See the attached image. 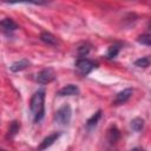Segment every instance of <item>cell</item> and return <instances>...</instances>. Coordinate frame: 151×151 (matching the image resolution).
I'll list each match as a JSON object with an SVG mask.
<instances>
[{
  "label": "cell",
  "instance_id": "obj_1",
  "mask_svg": "<svg viewBox=\"0 0 151 151\" xmlns=\"http://www.w3.org/2000/svg\"><path fill=\"white\" fill-rule=\"evenodd\" d=\"M29 107L34 123L41 122V119L45 116V90H38L32 96Z\"/></svg>",
  "mask_w": 151,
  "mask_h": 151
},
{
  "label": "cell",
  "instance_id": "obj_2",
  "mask_svg": "<svg viewBox=\"0 0 151 151\" xmlns=\"http://www.w3.org/2000/svg\"><path fill=\"white\" fill-rule=\"evenodd\" d=\"M71 116H72V111L70 105H64L55 112L54 119L60 125H67L71 120Z\"/></svg>",
  "mask_w": 151,
  "mask_h": 151
},
{
  "label": "cell",
  "instance_id": "obj_3",
  "mask_svg": "<svg viewBox=\"0 0 151 151\" xmlns=\"http://www.w3.org/2000/svg\"><path fill=\"white\" fill-rule=\"evenodd\" d=\"M97 67V64L93 63L90 59L86 58H80L76 61V68L83 74V76H87L88 73H91L94 68Z\"/></svg>",
  "mask_w": 151,
  "mask_h": 151
},
{
  "label": "cell",
  "instance_id": "obj_4",
  "mask_svg": "<svg viewBox=\"0 0 151 151\" xmlns=\"http://www.w3.org/2000/svg\"><path fill=\"white\" fill-rule=\"evenodd\" d=\"M54 78H55V73L52 68L41 70L40 72H38L35 74V81H38L39 84H48V83L53 81Z\"/></svg>",
  "mask_w": 151,
  "mask_h": 151
},
{
  "label": "cell",
  "instance_id": "obj_5",
  "mask_svg": "<svg viewBox=\"0 0 151 151\" xmlns=\"http://www.w3.org/2000/svg\"><path fill=\"white\" fill-rule=\"evenodd\" d=\"M132 93H133V90H132V88H125V90L120 91V92L116 96V98H114V101H113V103H114L116 105L124 104V103H126V101L131 98Z\"/></svg>",
  "mask_w": 151,
  "mask_h": 151
},
{
  "label": "cell",
  "instance_id": "obj_6",
  "mask_svg": "<svg viewBox=\"0 0 151 151\" xmlns=\"http://www.w3.org/2000/svg\"><path fill=\"white\" fill-rule=\"evenodd\" d=\"M79 93V88L78 86L73 85V84H68L66 86H64L63 88H60L58 91V96L60 97H65V96H76Z\"/></svg>",
  "mask_w": 151,
  "mask_h": 151
},
{
  "label": "cell",
  "instance_id": "obj_7",
  "mask_svg": "<svg viewBox=\"0 0 151 151\" xmlns=\"http://www.w3.org/2000/svg\"><path fill=\"white\" fill-rule=\"evenodd\" d=\"M40 40L44 41V42L47 44V45H51V46H57V45L59 44L58 39H57L53 34H51L50 32H42V33L40 34Z\"/></svg>",
  "mask_w": 151,
  "mask_h": 151
},
{
  "label": "cell",
  "instance_id": "obj_8",
  "mask_svg": "<svg viewBox=\"0 0 151 151\" xmlns=\"http://www.w3.org/2000/svg\"><path fill=\"white\" fill-rule=\"evenodd\" d=\"M5 4H32V5H46L50 0H0Z\"/></svg>",
  "mask_w": 151,
  "mask_h": 151
},
{
  "label": "cell",
  "instance_id": "obj_9",
  "mask_svg": "<svg viewBox=\"0 0 151 151\" xmlns=\"http://www.w3.org/2000/svg\"><path fill=\"white\" fill-rule=\"evenodd\" d=\"M59 136H60V133H52V134L47 136V137L41 142V144L39 145V150H44V149H47L48 146H51V145L59 138Z\"/></svg>",
  "mask_w": 151,
  "mask_h": 151
},
{
  "label": "cell",
  "instance_id": "obj_10",
  "mask_svg": "<svg viewBox=\"0 0 151 151\" xmlns=\"http://www.w3.org/2000/svg\"><path fill=\"white\" fill-rule=\"evenodd\" d=\"M120 137V133H119V130L116 127V126H111L110 130L107 131V140L110 144H114L117 143V140L119 139Z\"/></svg>",
  "mask_w": 151,
  "mask_h": 151
},
{
  "label": "cell",
  "instance_id": "obj_11",
  "mask_svg": "<svg viewBox=\"0 0 151 151\" xmlns=\"http://www.w3.org/2000/svg\"><path fill=\"white\" fill-rule=\"evenodd\" d=\"M0 26L5 29V31H14L18 28V25L11 19V18H5L4 20L0 21Z\"/></svg>",
  "mask_w": 151,
  "mask_h": 151
},
{
  "label": "cell",
  "instance_id": "obj_12",
  "mask_svg": "<svg viewBox=\"0 0 151 151\" xmlns=\"http://www.w3.org/2000/svg\"><path fill=\"white\" fill-rule=\"evenodd\" d=\"M28 64H29V63H28V60H26V59L15 61V63L12 64V66H11V71H12V72H20V71L25 70V68L28 66Z\"/></svg>",
  "mask_w": 151,
  "mask_h": 151
},
{
  "label": "cell",
  "instance_id": "obj_13",
  "mask_svg": "<svg viewBox=\"0 0 151 151\" xmlns=\"http://www.w3.org/2000/svg\"><path fill=\"white\" fill-rule=\"evenodd\" d=\"M100 117H101V111L100 110H98L91 118H88L87 119V123H86V125H87V127H93V126H96L97 125V123H98V120L100 119Z\"/></svg>",
  "mask_w": 151,
  "mask_h": 151
},
{
  "label": "cell",
  "instance_id": "obj_14",
  "mask_svg": "<svg viewBox=\"0 0 151 151\" xmlns=\"http://www.w3.org/2000/svg\"><path fill=\"white\" fill-rule=\"evenodd\" d=\"M131 127L134 130V131H142L143 130V127H144V120L142 119V118H134V119H132V122H131Z\"/></svg>",
  "mask_w": 151,
  "mask_h": 151
},
{
  "label": "cell",
  "instance_id": "obj_15",
  "mask_svg": "<svg viewBox=\"0 0 151 151\" xmlns=\"http://www.w3.org/2000/svg\"><path fill=\"white\" fill-rule=\"evenodd\" d=\"M19 124H18V122H12V124H11V126H9V129H8V133H7V137L8 138H13L17 133H18V131H19Z\"/></svg>",
  "mask_w": 151,
  "mask_h": 151
},
{
  "label": "cell",
  "instance_id": "obj_16",
  "mask_svg": "<svg viewBox=\"0 0 151 151\" xmlns=\"http://www.w3.org/2000/svg\"><path fill=\"white\" fill-rule=\"evenodd\" d=\"M118 52H119V47L118 46H111V47H109V50H107V52H106V57L109 58V59H112V58H114V57H117V54H118Z\"/></svg>",
  "mask_w": 151,
  "mask_h": 151
},
{
  "label": "cell",
  "instance_id": "obj_17",
  "mask_svg": "<svg viewBox=\"0 0 151 151\" xmlns=\"http://www.w3.org/2000/svg\"><path fill=\"white\" fill-rule=\"evenodd\" d=\"M134 65L138 66V67H147L150 65V59H149V57H143V58L136 60Z\"/></svg>",
  "mask_w": 151,
  "mask_h": 151
},
{
  "label": "cell",
  "instance_id": "obj_18",
  "mask_svg": "<svg viewBox=\"0 0 151 151\" xmlns=\"http://www.w3.org/2000/svg\"><path fill=\"white\" fill-rule=\"evenodd\" d=\"M138 42H140L143 45H146V46H150V35L149 34L139 35L138 37Z\"/></svg>",
  "mask_w": 151,
  "mask_h": 151
},
{
  "label": "cell",
  "instance_id": "obj_19",
  "mask_svg": "<svg viewBox=\"0 0 151 151\" xmlns=\"http://www.w3.org/2000/svg\"><path fill=\"white\" fill-rule=\"evenodd\" d=\"M88 51H90L88 46H81V47H79V50H78L80 57H85V55L88 53Z\"/></svg>",
  "mask_w": 151,
  "mask_h": 151
}]
</instances>
